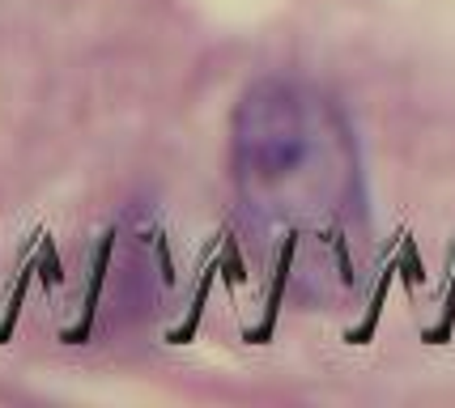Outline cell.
<instances>
[{"mask_svg": "<svg viewBox=\"0 0 455 408\" xmlns=\"http://www.w3.org/2000/svg\"><path fill=\"white\" fill-rule=\"evenodd\" d=\"M235 188L259 230L345 260L366 230V183L349 119L332 98L268 77L235 111Z\"/></svg>", "mask_w": 455, "mask_h": 408, "instance_id": "obj_1", "label": "cell"}]
</instances>
